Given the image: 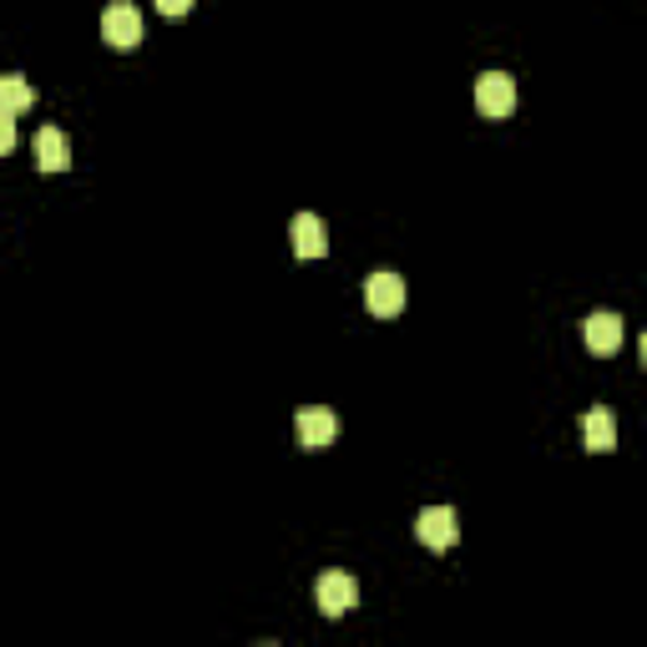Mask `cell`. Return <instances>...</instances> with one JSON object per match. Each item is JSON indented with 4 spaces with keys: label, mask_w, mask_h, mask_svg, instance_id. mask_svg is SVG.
<instances>
[{
    "label": "cell",
    "mask_w": 647,
    "mask_h": 647,
    "mask_svg": "<svg viewBox=\"0 0 647 647\" xmlns=\"http://www.w3.org/2000/svg\"><path fill=\"white\" fill-rule=\"evenodd\" d=\"M405 299H410L405 278H400V274H390V268H380V274H370V278H364V304H370V314H374V319H395V314L405 309Z\"/></svg>",
    "instance_id": "obj_1"
},
{
    "label": "cell",
    "mask_w": 647,
    "mask_h": 647,
    "mask_svg": "<svg viewBox=\"0 0 647 647\" xmlns=\"http://www.w3.org/2000/svg\"><path fill=\"white\" fill-rule=\"evenodd\" d=\"M314 602H319L324 617H344L349 607H360V582L349 572H324L314 582Z\"/></svg>",
    "instance_id": "obj_2"
},
{
    "label": "cell",
    "mask_w": 647,
    "mask_h": 647,
    "mask_svg": "<svg viewBox=\"0 0 647 647\" xmlns=\"http://www.w3.org/2000/svg\"><path fill=\"white\" fill-rule=\"evenodd\" d=\"M102 41L117 51H132L137 41H142V15H137V6H127V0H112L107 11H102Z\"/></svg>",
    "instance_id": "obj_3"
},
{
    "label": "cell",
    "mask_w": 647,
    "mask_h": 647,
    "mask_svg": "<svg viewBox=\"0 0 647 647\" xmlns=\"http://www.w3.org/2000/svg\"><path fill=\"white\" fill-rule=\"evenodd\" d=\"M415 537L431 547V552H445V547H456L460 541V516L450 506H425L415 521Z\"/></svg>",
    "instance_id": "obj_4"
},
{
    "label": "cell",
    "mask_w": 647,
    "mask_h": 647,
    "mask_svg": "<svg viewBox=\"0 0 647 647\" xmlns=\"http://www.w3.org/2000/svg\"><path fill=\"white\" fill-rule=\"evenodd\" d=\"M476 107H480V117H511L516 112V82L506 72H480L476 76Z\"/></svg>",
    "instance_id": "obj_5"
},
{
    "label": "cell",
    "mask_w": 647,
    "mask_h": 647,
    "mask_svg": "<svg viewBox=\"0 0 647 647\" xmlns=\"http://www.w3.org/2000/svg\"><path fill=\"white\" fill-rule=\"evenodd\" d=\"M299 445L304 450H324V445H335L339 441V415L335 410H324V405H309V410H299Z\"/></svg>",
    "instance_id": "obj_6"
},
{
    "label": "cell",
    "mask_w": 647,
    "mask_h": 647,
    "mask_svg": "<svg viewBox=\"0 0 647 647\" xmlns=\"http://www.w3.org/2000/svg\"><path fill=\"white\" fill-rule=\"evenodd\" d=\"M582 329H587V349H592V354H602V360L623 349V314L597 309L587 324H582Z\"/></svg>",
    "instance_id": "obj_7"
},
{
    "label": "cell",
    "mask_w": 647,
    "mask_h": 647,
    "mask_svg": "<svg viewBox=\"0 0 647 647\" xmlns=\"http://www.w3.org/2000/svg\"><path fill=\"white\" fill-rule=\"evenodd\" d=\"M31 152H36L41 172H66L72 168V142H66V132H56V127H41L36 142H31Z\"/></svg>",
    "instance_id": "obj_8"
},
{
    "label": "cell",
    "mask_w": 647,
    "mask_h": 647,
    "mask_svg": "<svg viewBox=\"0 0 647 647\" xmlns=\"http://www.w3.org/2000/svg\"><path fill=\"white\" fill-rule=\"evenodd\" d=\"M294 253H299V258H324V253H329V229H324V218H314V213L294 218Z\"/></svg>",
    "instance_id": "obj_9"
},
{
    "label": "cell",
    "mask_w": 647,
    "mask_h": 647,
    "mask_svg": "<svg viewBox=\"0 0 647 647\" xmlns=\"http://www.w3.org/2000/svg\"><path fill=\"white\" fill-rule=\"evenodd\" d=\"M582 435H587V450H592V456H607V450H617V420H612V410H592V415L582 420Z\"/></svg>",
    "instance_id": "obj_10"
},
{
    "label": "cell",
    "mask_w": 647,
    "mask_h": 647,
    "mask_svg": "<svg viewBox=\"0 0 647 647\" xmlns=\"http://www.w3.org/2000/svg\"><path fill=\"white\" fill-rule=\"evenodd\" d=\"M0 107L15 112V117L36 107V92H31V82H25V76H15V72L0 76Z\"/></svg>",
    "instance_id": "obj_11"
},
{
    "label": "cell",
    "mask_w": 647,
    "mask_h": 647,
    "mask_svg": "<svg viewBox=\"0 0 647 647\" xmlns=\"http://www.w3.org/2000/svg\"><path fill=\"white\" fill-rule=\"evenodd\" d=\"M15 152V112L0 107V157Z\"/></svg>",
    "instance_id": "obj_12"
},
{
    "label": "cell",
    "mask_w": 647,
    "mask_h": 647,
    "mask_svg": "<svg viewBox=\"0 0 647 647\" xmlns=\"http://www.w3.org/2000/svg\"><path fill=\"white\" fill-rule=\"evenodd\" d=\"M152 6H157V11H162V15H172V21L192 11V0H152Z\"/></svg>",
    "instance_id": "obj_13"
}]
</instances>
